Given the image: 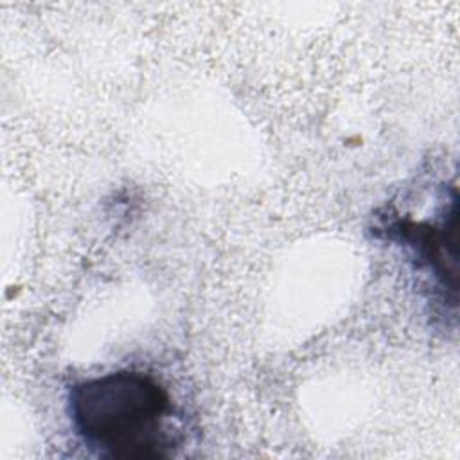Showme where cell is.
I'll return each mask as SVG.
<instances>
[{
    "label": "cell",
    "instance_id": "6da1fadb",
    "mask_svg": "<svg viewBox=\"0 0 460 460\" xmlns=\"http://www.w3.org/2000/svg\"><path fill=\"white\" fill-rule=\"evenodd\" d=\"M66 410L75 435L102 458H164L176 446L167 426L174 411L171 395L138 370L72 385Z\"/></svg>",
    "mask_w": 460,
    "mask_h": 460
},
{
    "label": "cell",
    "instance_id": "7a4b0ae2",
    "mask_svg": "<svg viewBox=\"0 0 460 460\" xmlns=\"http://www.w3.org/2000/svg\"><path fill=\"white\" fill-rule=\"evenodd\" d=\"M388 239L410 248L415 268L433 277L444 295H456V198L444 207L435 221H411L395 217L381 225Z\"/></svg>",
    "mask_w": 460,
    "mask_h": 460
}]
</instances>
